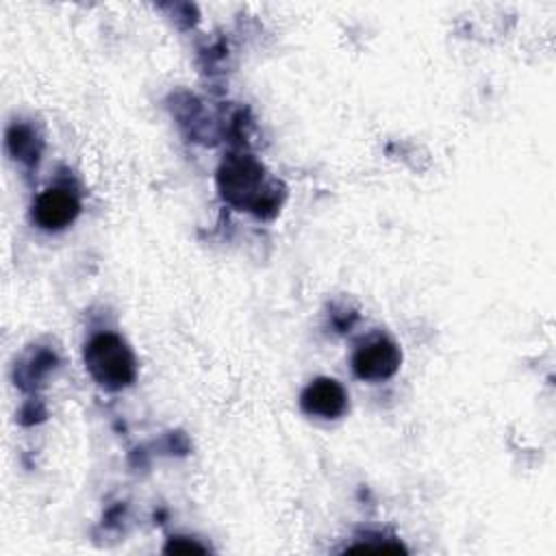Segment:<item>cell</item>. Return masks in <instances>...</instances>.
<instances>
[{
    "mask_svg": "<svg viewBox=\"0 0 556 556\" xmlns=\"http://www.w3.org/2000/svg\"><path fill=\"white\" fill-rule=\"evenodd\" d=\"M217 187L226 202L258 217H271L280 206L278 182H269L265 178V167L248 154L228 156L222 163Z\"/></svg>",
    "mask_w": 556,
    "mask_h": 556,
    "instance_id": "1",
    "label": "cell"
},
{
    "mask_svg": "<svg viewBox=\"0 0 556 556\" xmlns=\"http://www.w3.org/2000/svg\"><path fill=\"white\" fill-rule=\"evenodd\" d=\"M85 367L100 387L111 391L130 384L137 374L130 348L113 332L96 334L85 345Z\"/></svg>",
    "mask_w": 556,
    "mask_h": 556,
    "instance_id": "2",
    "label": "cell"
},
{
    "mask_svg": "<svg viewBox=\"0 0 556 556\" xmlns=\"http://www.w3.org/2000/svg\"><path fill=\"white\" fill-rule=\"evenodd\" d=\"M402 363L400 348L391 339H374L361 345L352 356L354 374L363 380H384L391 378Z\"/></svg>",
    "mask_w": 556,
    "mask_h": 556,
    "instance_id": "3",
    "label": "cell"
},
{
    "mask_svg": "<svg viewBox=\"0 0 556 556\" xmlns=\"http://www.w3.org/2000/svg\"><path fill=\"white\" fill-rule=\"evenodd\" d=\"M78 198L67 189H46L33 204V219L43 230H61L76 219Z\"/></svg>",
    "mask_w": 556,
    "mask_h": 556,
    "instance_id": "4",
    "label": "cell"
},
{
    "mask_svg": "<svg viewBox=\"0 0 556 556\" xmlns=\"http://www.w3.org/2000/svg\"><path fill=\"white\" fill-rule=\"evenodd\" d=\"M300 406L306 415H315L321 419H337L348 408V393L337 380L317 378L302 391Z\"/></svg>",
    "mask_w": 556,
    "mask_h": 556,
    "instance_id": "5",
    "label": "cell"
},
{
    "mask_svg": "<svg viewBox=\"0 0 556 556\" xmlns=\"http://www.w3.org/2000/svg\"><path fill=\"white\" fill-rule=\"evenodd\" d=\"M7 139H9V146H11V150H13V154L15 156H20V159H37V150H35V137H33V132L28 130V128H17V126H13L11 130H9V135H7Z\"/></svg>",
    "mask_w": 556,
    "mask_h": 556,
    "instance_id": "6",
    "label": "cell"
},
{
    "mask_svg": "<svg viewBox=\"0 0 556 556\" xmlns=\"http://www.w3.org/2000/svg\"><path fill=\"white\" fill-rule=\"evenodd\" d=\"M165 552H167V554H193V552L204 554L206 547L200 545L198 541H191V539H185V536H176V539H172V541L165 545Z\"/></svg>",
    "mask_w": 556,
    "mask_h": 556,
    "instance_id": "7",
    "label": "cell"
}]
</instances>
